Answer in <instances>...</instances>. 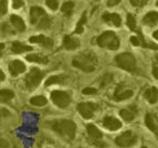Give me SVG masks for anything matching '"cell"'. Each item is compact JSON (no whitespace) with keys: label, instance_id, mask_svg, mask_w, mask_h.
Instances as JSON below:
<instances>
[{"label":"cell","instance_id":"18","mask_svg":"<svg viewBox=\"0 0 158 148\" xmlns=\"http://www.w3.org/2000/svg\"><path fill=\"white\" fill-rule=\"evenodd\" d=\"M87 132L92 139H102V132L94 124H87Z\"/></svg>","mask_w":158,"mask_h":148},{"label":"cell","instance_id":"25","mask_svg":"<svg viewBox=\"0 0 158 148\" xmlns=\"http://www.w3.org/2000/svg\"><path fill=\"white\" fill-rule=\"evenodd\" d=\"M13 97H14L13 91L8 90V89L0 90V101H2V102H8V101L12 100Z\"/></svg>","mask_w":158,"mask_h":148},{"label":"cell","instance_id":"38","mask_svg":"<svg viewBox=\"0 0 158 148\" xmlns=\"http://www.w3.org/2000/svg\"><path fill=\"white\" fill-rule=\"evenodd\" d=\"M129 1L133 7H140V6H142V0H129Z\"/></svg>","mask_w":158,"mask_h":148},{"label":"cell","instance_id":"34","mask_svg":"<svg viewBox=\"0 0 158 148\" xmlns=\"http://www.w3.org/2000/svg\"><path fill=\"white\" fill-rule=\"evenodd\" d=\"M12 6L14 9H21L24 6V0H12Z\"/></svg>","mask_w":158,"mask_h":148},{"label":"cell","instance_id":"20","mask_svg":"<svg viewBox=\"0 0 158 148\" xmlns=\"http://www.w3.org/2000/svg\"><path fill=\"white\" fill-rule=\"evenodd\" d=\"M10 20H11L12 25H13L14 28H15L16 31H25V23H24V21L20 18V16L11 15Z\"/></svg>","mask_w":158,"mask_h":148},{"label":"cell","instance_id":"41","mask_svg":"<svg viewBox=\"0 0 158 148\" xmlns=\"http://www.w3.org/2000/svg\"><path fill=\"white\" fill-rule=\"evenodd\" d=\"M153 74H154V77H155L156 79L158 78V68H157V65H154L153 67Z\"/></svg>","mask_w":158,"mask_h":148},{"label":"cell","instance_id":"26","mask_svg":"<svg viewBox=\"0 0 158 148\" xmlns=\"http://www.w3.org/2000/svg\"><path fill=\"white\" fill-rule=\"evenodd\" d=\"M64 80H65V77L64 76H52V77H49L46 81V87H49V85H52V84H56V83H63Z\"/></svg>","mask_w":158,"mask_h":148},{"label":"cell","instance_id":"2","mask_svg":"<svg viewBox=\"0 0 158 148\" xmlns=\"http://www.w3.org/2000/svg\"><path fill=\"white\" fill-rule=\"evenodd\" d=\"M52 129L56 133H59L62 138L68 142L73 141L76 135V124L69 119L57 120V121L53 122Z\"/></svg>","mask_w":158,"mask_h":148},{"label":"cell","instance_id":"46","mask_svg":"<svg viewBox=\"0 0 158 148\" xmlns=\"http://www.w3.org/2000/svg\"><path fill=\"white\" fill-rule=\"evenodd\" d=\"M146 1H147V0H142V2H143V3H145Z\"/></svg>","mask_w":158,"mask_h":148},{"label":"cell","instance_id":"43","mask_svg":"<svg viewBox=\"0 0 158 148\" xmlns=\"http://www.w3.org/2000/svg\"><path fill=\"white\" fill-rule=\"evenodd\" d=\"M3 50H5V43H0V57L2 55Z\"/></svg>","mask_w":158,"mask_h":148},{"label":"cell","instance_id":"17","mask_svg":"<svg viewBox=\"0 0 158 148\" xmlns=\"http://www.w3.org/2000/svg\"><path fill=\"white\" fill-rule=\"evenodd\" d=\"M144 24L148 25V26H155L158 22V13L156 11H151L144 16L143 18Z\"/></svg>","mask_w":158,"mask_h":148},{"label":"cell","instance_id":"15","mask_svg":"<svg viewBox=\"0 0 158 148\" xmlns=\"http://www.w3.org/2000/svg\"><path fill=\"white\" fill-rule=\"evenodd\" d=\"M79 46H80L79 40L75 39L73 37H69V36H65L63 41V47L66 50H76Z\"/></svg>","mask_w":158,"mask_h":148},{"label":"cell","instance_id":"30","mask_svg":"<svg viewBox=\"0 0 158 148\" xmlns=\"http://www.w3.org/2000/svg\"><path fill=\"white\" fill-rule=\"evenodd\" d=\"M127 25L131 31H135L136 29V22L135 18L132 14H128L127 15Z\"/></svg>","mask_w":158,"mask_h":148},{"label":"cell","instance_id":"47","mask_svg":"<svg viewBox=\"0 0 158 148\" xmlns=\"http://www.w3.org/2000/svg\"><path fill=\"white\" fill-rule=\"evenodd\" d=\"M142 148H146V147H142Z\"/></svg>","mask_w":158,"mask_h":148},{"label":"cell","instance_id":"16","mask_svg":"<svg viewBox=\"0 0 158 148\" xmlns=\"http://www.w3.org/2000/svg\"><path fill=\"white\" fill-rule=\"evenodd\" d=\"M144 97H145V100H146L148 103H151V104H155V103H157V100H158L157 89H156L155 87L147 89L146 91L144 92Z\"/></svg>","mask_w":158,"mask_h":148},{"label":"cell","instance_id":"14","mask_svg":"<svg viewBox=\"0 0 158 148\" xmlns=\"http://www.w3.org/2000/svg\"><path fill=\"white\" fill-rule=\"evenodd\" d=\"M103 20L104 22L110 23V24L114 25V26L119 27L121 25V18L118 14L116 13H105L103 14Z\"/></svg>","mask_w":158,"mask_h":148},{"label":"cell","instance_id":"29","mask_svg":"<svg viewBox=\"0 0 158 148\" xmlns=\"http://www.w3.org/2000/svg\"><path fill=\"white\" fill-rule=\"evenodd\" d=\"M36 25H37L38 28H49L51 26V18L46 14L40 18V21Z\"/></svg>","mask_w":158,"mask_h":148},{"label":"cell","instance_id":"22","mask_svg":"<svg viewBox=\"0 0 158 148\" xmlns=\"http://www.w3.org/2000/svg\"><path fill=\"white\" fill-rule=\"evenodd\" d=\"M145 124H146V126L151 131L156 132V130H157V124H156L155 119H154V117L151 113H146V116H145Z\"/></svg>","mask_w":158,"mask_h":148},{"label":"cell","instance_id":"44","mask_svg":"<svg viewBox=\"0 0 158 148\" xmlns=\"http://www.w3.org/2000/svg\"><path fill=\"white\" fill-rule=\"evenodd\" d=\"M154 38H155V39H158V31H155V33H154Z\"/></svg>","mask_w":158,"mask_h":148},{"label":"cell","instance_id":"11","mask_svg":"<svg viewBox=\"0 0 158 148\" xmlns=\"http://www.w3.org/2000/svg\"><path fill=\"white\" fill-rule=\"evenodd\" d=\"M46 15V11L40 7H33L31 8V24L36 25L40 21L42 16Z\"/></svg>","mask_w":158,"mask_h":148},{"label":"cell","instance_id":"37","mask_svg":"<svg viewBox=\"0 0 158 148\" xmlns=\"http://www.w3.org/2000/svg\"><path fill=\"white\" fill-rule=\"evenodd\" d=\"M9 147H10V144L6 139L0 138V148H9Z\"/></svg>","mask_w":158,"mask_h":148},{"label":"cell","instance_id":"28","mask_svg":"<svg viewBox=\"0 0 158 148\" xmlns=\"http://www.w3.org/2000/svg\"><path fill=\"white\" fill-rule=\"evenodd\" d=\"M87 22V12H84V14H82L81 18H80V21L78 22V24H77L76 26V29H75V34H82L84 33V25L86 24Z\"/></svg>","mask_w":158,"mask_h":148},{"label":"cell","instance_id":"9","mask_svg":"<svg viewBox=\"0 0 158 148\" xmlns=\"http://www.w3.org/2000/svg\"><path fill=\"white\" fill-rule=\"evenodd\" d=\"M25 70H26V66H25V64L22 61L15 60V61H12L9 64V72L13 77L19 76L20 74H23Z\"/></svg>","mask_w":158,"mask_h":148},{"label":"cell","instance_id":"32","mask_svg":"<svg viewBox=\"0 0 158 148\" xmlns=\"http://www.w3.org/2000/svg\"><path fill=\"white\" fill-rule=\"evenodd\" d=\"M46 3L48 8H50L52 11H55L59 8V0H47Z\"/></svg>","mask_w":158,"mask_h":148},{"label":"cell","instance_id":"19","mask_svg":"<svg viewBox=\"0 0 158 148\" xmlns=\"http://www.w3.org/2000/svg\"><path fill=\"white\" fill-rule=\"evenodd\" d=\"M31 50H33L31 47L25 46L22 42L14 41L13 43H12V51H13L14 53H16V54H20V53L27 52V51H31Z\"/></svg>","mask_w":158,"mask_h":148},{"label":"cell","instance_id":"1","mask_svg":"<svg viewBox=\"0 0 158 148\" xmlns=\"http://www.w3.org/2000/svg\"><path fill=\"white\" fill-rule=\"evenodd\" d=\"M73 65L85 72H92L98 66V57L91 51H85L73 60Z\"/></svg>","mask_w":158,"mask_h":148},{"label":"cell","instance_id":"8","mask_svg":"<svg viewBox=\"0 0 158 148\" xmlns=\"http://www.w3.org/2000/svg\"><path fill=\"white\" fill-rule=\"evenodd\" d=\"M136 135L134 134L131 131H127V132L120 134L116 138V144L120 147H130V146H133L136 143Z\"/></svg>","mask_w":158,"mask_h":148},{"label":"cell","instance_id":"24","mask_svg":"<svg viewBox=\"0 0 158 148\" xmlns=\"http://www.w3.org/2000/svg\"><path fill=\"white\" fill-rule=\"evenodd\" d=\"M119 115H120V117L123 118V120H126V121H131V120H133L134 117H135V111H132V110H130V109H121V110L119 111Z\"/></svg>","mask_w":158,"mask_h":148},{"label":"cell","instance_id":"5","mask_svg":"<svg viewBox=\"0 0 158 148\" xmlns=\"http://www.w3.org/2000/svg\"><path fill=\"white\" fill-rule=\"evenodd\" d=\"M44 74L38 68H31V72L26 75L25 77V85L27 89L34 90L40 84L42 78H44Z\"/></svg>","mask_w":158,"mask_h":148},{"label":"cell","instance_id":"21","mask_svg":"<svg viewBox=\"0 0 158 148\" xmlns=\"http://www.w3.org/2000/svg\"><path fill=\"white\" fill-rule=\"evenodd\" d=\"M26 60L28 62H33V63H39V64H47L48 63V57L44 56L40 54H29L26 56Z\"/></svg>","mask_w":158,"mask_h":148},{"label":"cell","instance_id":"48","mask_svg":"<svg viewBox=\"0 0 158 148\" xmlns=\"http://www.w3.org/2000/svg\"><path fill=\"white\" fill-rule=\"evenodd\" d=\"M13 148H16V147H13Z\"/></svg>","mask_w":158,"mask_h":148},{"label":"cell","instance_id":"35","mask_svg":"<svg viewBox=\"0 0 158 148\" xmlns=\"http://www.w3.org/2000/svg\"><path fill=\"white\" fill-rule=\"evenodd\" d=\"M112 75H105V76H103V81H102V87H104V85H107L108 83L112 81Z\"/></svg>","mask_w":158,"mask_h":148},{"label":"cell","instance_id":"12","mask_svg":"<svg viewBox=\"0 0 158 148\" xmlns=\"http://www.w3.org/2000/svg\"><path fill=\"white\" fill-rule=\"evenodd\" d=\"M29 41L33 42V43H39V44H41L42 47H44V48H51V47L53 46L52 40L44 35L33 36V37H31Z\"/></svg>","mask_w":158,"mask_h":148},{"label":"cell","instance_id":"6","mask_svg":"<svg viewBox=\"0 0 158 148\" xmlns=\"http://www.w3.org/2000/svg\"><path fill=\"white\" fill-rule=\"evenodd\" d=\"M51 100H52V102L54 103L57 107L64 108V107L69 105L70 96L67 92L56 90V91H53L52 93H51Z\"/></svg>","mask_w":158,"mask_h":148},{"label":"cell","instance_id":"23","mask_svg":"<svg viewBox=\"0 0 158 148\" xmlns=\"http://www.w3.org/2000/svg\"><path fill=\"white\" fill-rule=\"evenodd\" d=\"M73 10H74V2L73 1H66L65 3H63V6L61 8L62 13L65 16H67V18L72 15Z\"/></svg>","mask_w":158,"mask_h":148},{"label":"cell","instance_id":"13","mask_svg":"<svg viewBox=\"0 0 158 148\" xmlns=\"http://www.w3.org/2000/svg\"><path fill=\"white\" fill-rule=\"evenodd\" d=\"M132 95H133V91L132 90H123L121 91V84H119L116 89V92H115L114 98L116 101H125L132 97Z\"/></svg>","mask_w":158,"mask_h":148},{"label":"cell","instance_id":"45","mask_svg":"<svg viewBox=\"0 0 158 148\" xmlns=\"http://www.w3.org/2000/svg\"><path fill=\"white\" fill-rule=\"evenodd\" d=\"M3 111H5V109H3V110H1V109H0V119H1V117L3 116Z\"/></svg>","mask_w":158,"mask_h":148},{"label":"cell","instance_id":"39","mask_svg":"<svg viewBox=\"0 0 158 148\" xmlns=\"http://www.w3.org/2000/svg\"><path fill=\"white\" fill-rule=\"evenodd\" d=\"M119 2H120V0H108L107 6L108 7H114V6L118 5Z\"/></svg>","mask_w":158,"mask_h":148},{"label":"cell","instance_id":"10","mask_svg":"<svg viewBox=\"0 0 158 148\" xmlns=\"http://www.w3.org/2000/svg\"><path fill=\"white\" fill-rule=\"evenodd\" d=\"M103 125L110 131H117L118 129L121 128V122L118 119L114 117L107 116L103 119Z\"/></svg>","mask_w":158,"mask_h":148},{"label":"cell","instance_id":"40","mask_svg":"<svg viewBox=\"0 0 158 148\" xmlns=\"http://www.w3.org/2000/svg\"><path fill=\"white\" fill-rule=\"evenodd\" d=\"M1 31H8L9 34H13V31H12L11 29H10V27L8 26L7 24H5L2 27H1Z\"/></svg>","mask_w":158,"mask_h":148},{"label":"cell","instance_id":"4","mask_svg":"<svg viewBox=\"0 0 158 148\" xmlns=\"http://www.w3.org/2000/svg\"><path fill=\"white\" fill-rule=\"evenodd\" d=\"M116 63L123 69L127 70V72H134L136 68V61L135 57L132 53L125 52L118 54L116 56Z\"/></svg>","mask_w":158,"mask_h":148},{"label":"cell","instance_id":"3","mask_svg":"<svg viewBox=\"0 0 158 148\" xmlns=\"http://www.w3.org/2000/svg\"><path fill=\"white\" fill-rule=\"evenodd\" d=\"M98 46L101 48H106L110 50H117L119 48V39L114 31H105L97 39Z\"/></svg>","mask_w":158,"mask_h":148},{"label":"cell","instance_id":"31","mask_svg":"<svg viewBox=\"0 0 158 148\" xmlns=\"http://www.w3.org/2000/svg\"><path fill=\"white\" fill-rule=\"evenodd\" d=\"M8 10V0H0V16L5 15Z\"/></svg>","mask_w":158,"mask_h":148},{"label":"cell","instance_id":"33","mask_svg":"<svg viewBox=\"0 0 158 148\" xmlns=\"http://www.w3.org/2000/svg\"><path fill=\"white\" fill-rule=\"evenodd\" d=\"M98 90L94 88H86V89L82 90V94L85 95H93V94H97Z\"/></svg>","mask_w":158,"mask_h":148},{"label":"cell","instance_id":"7","mask_svg":"<svg viewBox=\"0 0 158 148\" xmlns=\"http://www.w3.org/2000/svg\"><path fill=\"white\" fill-rule=\"evenodd\" d=\"M99 108L95 103H91V102H87V103H80L77 106L79 113L85 118V119H91L94 115V111Z\"/></svg>","mask_w":158,"mask_h":148},{"label":"cell","instance_id":"36","mask_svg":"<svg viewBox=\"0 0 158 148\" xmlns=\"http://www.w3.org/2000/svg\"><path fill=\"white\" fill-rule=\"evenodd\" d=\"M130 42L135 47H139L141 44V40L139 39V37H136V36H132V37L130 38Z\"/></svg>","mask_w":158,"mask_h":148},{"label":"cell","instance_id":"42","mask_svg":"<svg viewBox=\"0 0 158 148\" xmlns=\"http://www.w3.org/2000/svg\"><path fill=\"white\" fill-rule=\"evenodd\" d=\"M6 79V76H5V74H3V72L2 70H0V82H2L3 80Z\"/></svg>","mask_w":158,"mask_h":148},{"label":"cell","instance_id":"27","mask_svg":"<svg viewBox=\"0 0 158 148\" xmlns=\"http://www.w3.org/2000/svg\"><path fill=\"white\" fill-rule=\"evenodd\" d=\"M47 98L42 95H38V96H34L31 98V104L34 106H44L47 104Z\"/></svg>","mask_w":158,"mask_h":148}]
</instances>
